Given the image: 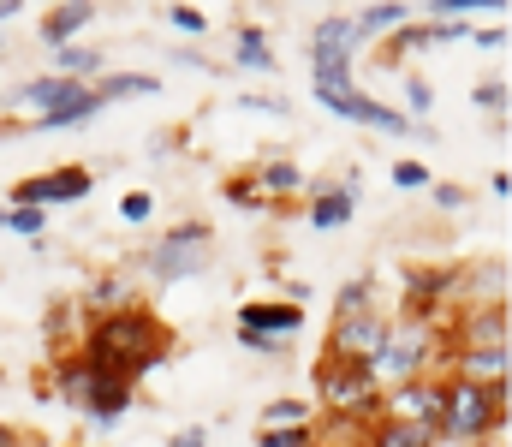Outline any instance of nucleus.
<instances>
[{
	"label": "nucleus",
	"mask_w": 512,
	"mask_h": 447,
	"mask_svg": "<svg viewBox=\"0 0 512 447\" xmlns=\"http://www.w3.org/2000/svg\"><path fill=\"white\" fill-rule=\"evenodd\" d=\"M405 102H411V114H417V120H423V114H429V108H435V90H429V84H423V78H405ZM411 114H405V120H411Z\"/></svg>",
	"instance_id": "32"
},
{
	"label": "nucleus",
	"mask_w": 512,
	"mask_h": 447,
	"mask_svg": "<svg viewBox=\"0 0 512 447\" xmlns=\"http://www.w3.org/2000/svg\"><path fill=\"white\" fill-rule=\"evenodd\" d=\"M316 394L334 418H352V424H376L382 418V388L364 376V364H328L316 370Z\"/></svg>",
	"instance_id": "4"
},
{
	"label": "nucleus",
	"mask_w": 512,
	"mask_h": 447,
	"mask_svg": "<svg viewBox=\"0 0 512 447\" xmlns=\"http://www.w3.org/2000/svg\"><path fill=\"white\" fill-rule=\"evenodd\" d=\"M239 108H251V114H286V102H280V96H245Z\"/></svg>",
	"instance_id": "36"
},
{
	"label": "nucleus",
	"mask_w": 512,
	"mask_h": 447,
	"mask_svg": "<svg viewBox=\"0 0 512 447\" xmlns=\"http://www.w3.org/2000/svg\"><path fill=\"white\" fill-rule=\"evenodd\" d=\"M310 447H328V442H310Z\"/></svg>",
	"instance_id": "43"
},
{
	"label": "nucleus",
	"mask_w": 512,
	"mask_h": 447,
	"mask_svg": "<svg viewBox=\"0 0 512 447\" xmlns=\"http://www.w3.org/2000/svg\"><path fill=\"white\" fill-rule=\"evenodd\" d=\"M42 209H24V203H12V209H0V227L6 233H24V239H42Z\"/></svg>",
	"instance_id": "25"
},
{
	"label": "nucleus",
	"mask_w": 512,
	"mask_h": 447,
	"mask_svg": "<svg viewBox=\"0 0 512 447\" xmlns=\"http://www.w3.org/2000/svg\"><path fill=\"white\" fill-rule=\"evenodd\" d=\"M18 442V430H12V424H0V447H12Z\"/></svg>",
	"instance_id": "41"
},
{
	"label": "nucleus",
	"mask_w": 512,
	"mask_h": 447,
	"mask_svg": "<svg viewBox=\"0 0 512 447\" xmlns=\"http://www.w3.org/2000/svg\"><path fill=\"white\" fill-rule=\"evenodd\" d=\"M382 418L393 424H417L441 442V376H423V382H405V388H387L382 394Z\"/></svg>",
	"instance_id": "6"
},
{
	"label": "nucleus",
	"mask_w": 512,
	"mask_h": 447,
	"mask_svg": "<svg viewBox=\"0 0 512 447\" xmlns=\"http://www.w3.org/2000/svg\"><path fill=\"white\" fill-rule=\"evenodd\" d=\"M90 173L84 167H54V173H36V179H24V185H12V203H24V209H42L48 215V203H84L90 197Z\"/></svg>",
	"instance_id": "8"
},
{
	"label": "nucleus",
	"mask_w": 512,
	"mask_h": 447,
	"mask_svg": "<svg viewBox=\"0 0 512 447\" xmlns=\"http://www.w3.org/2000/svg\"><path fill=\"white\" fill-rule=\"evenodd\" d=\"M203 269H209V227H203V221L167 227L161 245L149 251V281H155V287H179V281H191V275H203Z\"/></svg>",
	"instance_id": "5"
},
{
	"label": "nucleus",
	"mask_w": 512,
	"mask_h": 447,
	"mask_svg": "<svg viewBox=\"0 0 512 447\" xmlns=\"http://www.w3.org/2000/svg\"><path fill=\"white\" fill-rule=\"evenodd\" d=\"M435 203L441 209H465V185H435Z\"/></svg>",
	"instance_id": "37"
},
{
	"label": "nucleus",
	"mask_w": 512,
	"mask_h": 447,
	"mask_svg": "<svg viewBox=\"0 0 512 447\" xmlns=\"http://www.w3.org/2000/svg\"><path fill=\"white\" fill-rule=\"evenodd\" d=\"M78 358L96 370V376H120V382H137L143 370H155L167 358V328L149 316V310H114V316H96Z\"/></svg>",
	"instance_id": "1"
},
{
	"label": "nucleus",
	"mask_w": 512,
	"mask_h": 447,
	"mask_svg": "<svg viewBox=\"0 0 512 447\" xmlns=\"http://www.w3.org/2000/svg\"><path fill=\"white\" fill-rule=\"evenodd\" d=\"M387 340V316L382 310H358V316H334L328 334V364H370V352Z\"/></svg>",
	"instance_id": "7"
},
{
	"label": "nucleus",
	"mask_w": 512,
	"mask_h": 447,
	"mask_svg": "<svg viewBox=\"0 0 512 447\" xmlns=\"http://www.w3.org/2000/svg\"><path fill=\"white\" fill-rule=\"evenodd\" d=\"M393 185H399V191H423V185H429V173H423L417 161H399V167H393Z\"/></svg>",
	"instance_id": "34"
},
{
	"label": "nucleus",
	"mask_w": 512,
	"mask_h": 447,
	"mask_svg": "<svg viewBox=\"0 0 512 447\" xmlns=\"http://www.w3.org/2000/svg\"><path fill=\"white\" fill-rule=\"evenodd\" d=\"M477 108H489V114H507V84H477Z\"/></svg>",
	"instance_id": "35"
},
{
	"label": "nucleus",
	"mask_w": 512,
	"mask_h": 447,
	"mask_svg": "<svg viewBox=\"0 0 512 447\" xmlns=\"http://www.w3.org/2000/svg\"><path fill=\"white\" fill-rule=\"evenodd\" d=\"M417 18V6H399V0H382V6H364L352 24H358V36H393L399 24H411Z\"/></svg>",
	"instance_id": "18"
},
{
	"label": "nucleus",
	"mask_w": 512,
	"mask_h": 447,
	"mask_svg": "<svg viewBox=\"0 0 512 447\" xmlns=\"http://www.w3.org/2000/svg\"><path fill=\"white\" fill-rule=\"evenodd\" d=\"M310 84H316V96L358 90V60L352 54H334V48H310Z\"/></svg>",
	"instance_id": "12"
},
{
	"label": "nucleus",
	"mask_w": 512,
	"mask_h": 447,
	"mask_svg": "<svg viewBox=\"0 0 512 447\" xmlns=\"http://www.w3.org/2000/svg\"><path fill=\"white\" fill-rule=\"evenodd\" d=\"M364 36H358V24L346 18V12H328V18H316V30H310V48H334V54H352Z\"/></svg>",
	"instance_id": "17"
},
{
	"label": "nucleus",
	"mask_w": 512,
	"mask_h": 447,
	"mask_svg": "<svg viewBox=\"0 0 512 447\" xmlns=\"http://www.w3.org/2000/svg\"><path fill=\"white\" fill-rule=\"evenodd\" d=\"M120 215H126L131 227H143V221L155 215V197H149V191H131L126 203H120Z\"/></svg>",
	"instance_id": "33"
},
{
	"label": "nucleus",
	"mask_w": 512,
	"mask_h": 447,
	"mask_svg": "<svg viewBox=\"0 0 512 447\" xmlns=\"http://www.w3.org/2000/svg\"><path fill=\"white\" fill-rule=\"evenodd\" d=\"M441 358H447V346H441V328L429 322V316H411L405 328H387V340L370 352V364H364V376L376 382V388H405V382H423V376H435L441 370Z\"/></svg>",
	"instance_id": "2"
},
{
	"label": "nucleus",
	"mask_w": 512,
	"mask_h": 447,
	"mask_svg": "<svg viewBox=\"0 0 512 447\" xmlns=\"http://www.w3.org/2000/svg\"><path fill=\"white\" fill-rule=\"evenodd\" d=\"M90 388H96V370L72 352V358H60L54 364V400H66V406H78L84 412V400H90Z\"/></svg>",
	"instance_id": "16"
},
{
	"label": "nucleus",
	"mask_w": 512,
	"mask_h": 447,
	"mask_svg": "<svg viewBox=\"0 0 512 447\" xmlns=\"http://www.w3.org/2000/svg\"><path fill=\"white\" fill-rule=\"evenodd\" d=\"M96 96H102V108H108V102H126V96H155V78H149V72H108V78L96 84Z\"/></svg>",
	"instance_id": "22"
},
{
	"label": "nucleus",
	"mask_w": 512,
	"mask_h": 447,
	"mask_svg": "<svg viewBox=\"0 0 512 447\" xmlns=\"http://www.w3.org/2000/svg\"><path fill=\"white\" fill-rule=\"evenodd\" d=\"M96 72H102V54H96V48H78V42H72V48H54V78L90 84Z\"/></svg>",
	"instance_id": "20"
},
{
	"label": "nucleus",
	"mask_w": 512,
	"mask_h": 447,
	"mask_svg": "<svg viewBox=\"0 0 512 447\" xmlns=\"http://www.w3.org/2000/svg\"><path fill=\"white\" fill-rule=\"evenodd\" d=\"M358 310H370V281H352L334 304V316H358Z\"/></svg>",
	"instance_id": "30"
},
{
	"label": "nucleus",
	"mask_w": 512,
	"mask_h": 447,
	"mask_svg": "<svg viewBox=\"0 0 512 447\" xmlns=\"http://www.w3.org/2000/svg\"><path fill=\"white\" fill-rule=\"evenodd\" d=\"M96 12H102V6H90V0L54 6V12L42 18V36H48V48H72V36H78V30H90V24H96Z\"/></svg>",
	"instance_id": "15"
},
{
	"label": "nucleus",
	"mask_w": 512,
	"mask_h": 447,
	"mask_svg": "<svg viewBox=\"0 0 512 447\" xmlns=\"http://www.w3.org/2000/svg\"><path fill=\"white\" fill-rule=\"evenodd\" d=\"M96 108H102V96H96V84H60V96L36 114V126L42 132H60V126H84V120H96Z\"/></svg>",
	"instance_id": "10"
},
{
	"label": "nucleus",
	"mask_w": 512,
	"mask_h": 447,
	"mask_svg": "<svg viewBox=\"0 0 512 447\" xmlns=\"http://www.w3.org/2000/svg\"><path fill=\"white\" fill-rule=\"evenodd\" d=\"M60 84H66V78H54V72H48V78H30V84L18 90V102H24V108H48V102L60 96Z\"/></svg>",
	"instance_id": "27"
},
{
	"label": "nucleus",
	"mask_w": 512,
	"mask_h": 447,
	"mask_svg": "<svg viewBox=\"0 0 512 447\" xmlns=\"http://www.w3.org/2000/svg\"><path fill=\"white\" fill-rule=\"evenodd\" d=\"M173 447H209V430H203V424H191V430H179V436H173Z\"/></svg>",
	"instance_id": "38"
},
{
	"label": "nucleus",
	"mask_w": 512,
	"mask_h": 447,
	"mask_svg": "<svg viewBox=\"0 0 512 447\" xmlns=\"http://www.w3.org/2000/svg\"><path fill=\"white\" fill-rule=\"evenodd\" d=\"M364 447H435L429 430H417V424H393V418H376L370 430H364Z\"/></svg>",
	"instance_id": "19"
},
{
	"label": "nucleus",
	"mask_w": 512,
	"mask_h": 447,
	"mask_svg": "<svg viewBox=\"0 0 512 447\" xmlns=\"http://www.w3.org/2000/svg\"><path fill=\"white\" fill-rule=\"evenodd\" d=\"M18 12H24L18 0H0V24H6V18H18Z\"/></svg>",
	"instance_id": "40"
},
{
	"label": "nucleus",
	"mask_w": 512,
	"mask_h": 447,
	"mask_svg": "<svg viewBox=\"0 0 512 447\" xmlns=\"http://www.w3.org/2000/svg\"><path fill=\"white\" fill-rule=\"evenodd\" d=\"M417 48H429V24H423V18H411V24H399V30L387 36V66H399V60H411Z\"/></svg>",
	"instance_id": "23"
},
{
	"label": "nucleus",
	"mask_w": 512,
	"mask_h": 447,
	"mask_svg": "<svg viewBox=\"0 0 512 447\" xmlns=\"http://www.w3.org/2000/svg\"><path fill=\"white\" fill-rule=\"evenodd\" d=\"M507 424V382L501 388H477L459 376H441V442L477 447Z\"/></svg>",
	"instance_id": "3"
},
{
	"label": "nucleus",
	"mask_w": 512,
	"mask_h": 447,
	"mask_svg": "<svg viewBox=\"0 0 512 447\" xmlns=\"http://www.w3.org/2000/svg\"><path fill=\"white\" fill-rule=\"evenodd\" d=\"M352 215H358V173H346V185H334V191H322L310 203V227H322V233L346 227Z\"/></svg>",
	"instance_id": "14"
},
{
	"label": "nucleus",
	"mask_w": 512,
	"mask_h": 447,
	"mask_svg": "<svg viewBox=\"0 0 512 447\" xmlns=\"http://www.w3.org/2000/svg\"><path fill=\"white\" fill-rule=\"evenodd\" d=\"M239 340L251 346L256 358H274V352H280V340H262V334H239Z\"/></svg>",
	"instance_id": "39"
},
{
	"label": "nucleus",
	"mask_w": 512,
	"mask_h": 447,
	"mask_svg": "<svg viewBox=\"0 0 512 447\" xmlns=\"http://www.w3.org/2000/svg\"><path fill=\"white\" fill-rule=\"evenodd\" d=\"M233 60H239L245 72H274V48H268V36H262L256 24H245V30H239V42H233Z\"/></svg>",
	"instance_id": "21"
},
{
	"label": "nucleus",
	"mask_w": 512,
	"mask_h": 447,
	"mask_svg": "<svg viewBox=\"0 0 512 447\" xmlns=\"http://www.w3.org/2000/svg\"><path fill=\"white\" fill-rule=\"evenodd\" d=\"M310 418H316L310 400H274L268 418H262V430H310Z\"/></svg>",
	"instance_id": "24"
},
{
	"label": "nucleus",
	"mask_w": 512,
	"mask_h": 447,
	"mask_svg": "<svg viewBox=\"0 0 512 447\" xmlns=\"http://www.w3.org/2000/svg\"><path fill=\"white\" fill-rule=\"evenodd\" d=\"M316 442V430H262L256 447H310Z\"/></svg>",
	"instance_id": "29"
},
{
	"label": "nucleus",
	"mask_w": 512,
	"mask_h": 447,
	"mask_svg": "<svg viewBox=\"0 0 512 447\" xmlns=\"http://www.w3.org/2000/svg\"><path fill=\"white\" fill-rule=\"evenodd\" d=\"M304 328V310L298 304H245L239 310V334H262V340H286Z\"/></svg>",
	"instance_id": "11"
},
{
	"label": "nucleus",
	"mask_w": 512,
	"mask_h": 447,
	"mask_svg": "<svg viewBox=\"0 0 512 447\" xmlns=\"http://www.w3.org/2000/svg\"><path fill=\"white\" fill-rule=\"evenodd\" d=\"M12 447H42V442H30V436H18V442H12Z\"/></svg>",
	"instance_id": "42"
},
{
	"label": "nucleus",
	"mask_w": 512,
	"mask_h": 447,
	"mask_svg": "<svg viewBox=\"0 0 512 447\" xmlns=\"http://www.w3.org/2000/svg\"><path fill=\"white\" fill-rule=\"evenodd\" d=\"M262 185H268L274 197H286V191H298V185H304V173H298L292 161H268V167H262Z\"/></svg>",
	"instance_id": "26"
},
{
	"label": "nucleus",
	"mask_w": 512,
	"mask_h": 447,
	"mask_svg": "<svg viewBox=\"0 0 512 447\" xmlns=\"http://www.w3.org/2000/svg\"><path fill=\"white\" fill-rule=\"evenodd\" d=\"M322 102H328V114H340V120H352V126H370V132H387V138H405V132H411V120H405L399 108L370 102L364 90H340V96H322Z\"/></svg>",
	"instance_id": "9"
},
{
	"label": "nucleus",
	"mask_w": 512,
	"mask_h": 447,
	"mask_svg": "<svg viewBox=\"0 0 512 447\" xmlns=\"http://www.w3.org/2000/svg\"><path fill=\"white\" fill-rule=\"evenodd\" d=\"M167 18H173V30H185V36H203V30H209V12H197V6H173Z\"/></svg>",
	"instance_id": "31"
},
{
	"label": "nucleus",
	"mask_w": 512,
	"mask_h": 447,
	"mask_svg": "<svg viewBox=\"0 0 512 447\" xmlns=\"http://www.w3.org/2000/svg\"><path fill=\"white\" fill-rule=\"evenodd\" d=\"M90 304H96L102 316H114V310H126V281H120V275H108V281H96V293H90Z\"/></svg>",
	"instance_id": "28"
},
{
	"label": "nucleus",
	"mask_w": 512,
	"mask_h": 447,
	"mask_svg": "<svg viewBox=\"0 0 512 447\" xmlns=\"http://www.w3.org/2000/svg\"><path fill=\"white\" fill-rule=\"evenodd\" d=\"M126 406H131V382H120V376H96V388H90V400H84V418L102 424V430H114V424L126 418Z\"/></svg>",
	"instance_id": "13"
}]
</instances>
